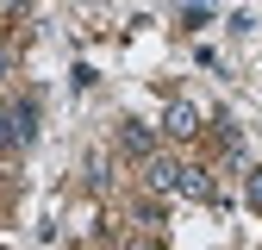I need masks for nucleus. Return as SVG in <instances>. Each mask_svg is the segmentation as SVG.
Here are the masks:
<instances>
[{"label": "nucleus", "mask_w": 262, "mask_h": 250, "mask_svg": "<svg viewBox=\"0 0 262 250\" xmlns=\"http://www.w3.org/2000/svg\"><path fill=\"white\" fill-rule=\"evenodd\" d=\"M119 150H125V156H144V163H150V156H156V132H150L144 119H125V125H119Z\"/></svg>", "instance_id": "nucleus-3"}, {"label": "nucleus", "mask_w": 262, "mask_h": 250, "mask_svg": "<svg viewBox=\"0 0 262 250\" xmlns=\"http://www.w3.org/2000/svg\"><path fill=\"white\" fill-rule=\"evenodd\" d=\"M244 200L262 213V169H250V181H244Z\"/></svg>", "instance_id": "nucleus-6"}, {"label": "nucleus", "mask_w": 262, "mask_h": 250, "mask_svg": "<svg viewBox=\"0 0 262 250\" xmlns=\"http://www.w3.org/2000/svg\"><path fill=\"white\" fill-rule=\"evenodd\" d=\"M162 132H169V138H200V107H193V100H169Z\"/></svg>", "instance_id": "nucleus-2"}, {"label": "nucleus", "mask_w": 262, "mask_h": 250, "mask_svg": "<svg viewBox=\"0 0 262 250\" xmlns=\"http://www.w3.org/2000/svg\"><path fill=\"white\" fill-rule=\"evenodd\" d=\"M175 175H181L175 156H150V163H144V181L156 187V194H175Z\"/></svg>", "instance_id": "nucleus-5"}, {"label": "nucleus", "mask_w": 262, "mask_h": 250, "mask_svg": "<svg viewBox=\"0 0 262 250\" xmlns=\"http://www.w3.org/2000/svg\"><path fill=\"white\" fill-rule=\"evenodd\" d=\"M175 194H181V200H212V175H206L200 163H181V175H175Z\"/></svg>", "instance_id": "nucleus-4"}, {"label": "nucleus", "mask_w": 262, "mask_h": 250, "mask_svg": "<svg viewBox=\"0 0 262 250\" xmlns=\"http://www.w3.org/2000/svg\"><path fill=\"white\" fill-rule=\"evenodd\" d=\"M31 138H38V107H31V100H13V107H0V144H31Z\"/></svg>", "instance_id": "nucleus-1"}, {"label": "nucleus", "mask_w": 262, "mask_h": 250, "mask_svg": "<svg viewBox=\"0 0 262 250\" xmlns=\"http://www.w3.org/2000/svg\"><path fill=\"white\" fill-rule=\"evenodd\" d=\"M131 250H150V244H131Z\"/></svg>", "instance_id": "nucleus-8"}, {"label": "nucleus", "mask_w": 262, "mask_h": 250, "mask_svg": "<svg viewBox=\"0 0 262 250\" xmlns=\"http://www.w3.org/2000/svg\"><path fill=\"white\" fill-rule=\"evenodd\" d=\"M7 69H13V50H7V44H0V75H7Z\"/></svg>", "instance_id": "nucleus-7"}]
</instances>
